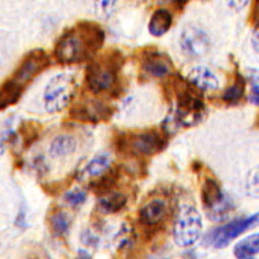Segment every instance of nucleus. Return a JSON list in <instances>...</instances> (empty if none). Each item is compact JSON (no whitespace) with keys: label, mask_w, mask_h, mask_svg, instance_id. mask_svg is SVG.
<instances>
[{"label":"nucleus","mask_w":259,"mask_h":259,"mask_svg":"<svg viewBox=\"0 0 259 259\" xmlns=\"http://www.w3.org/2000/svg\"><path fill=\"white\" fill-rule=\"evenodd\" d=\"M105 32L98 23L80 21L66 29L54 47V57L62 65L89 62L103 48Z\"/></svg>","instance_id":"1"},{"label":"nucleus","mask_w":259,"mask_h":259,"mask_svg":"<svg viewBox=\"0 0 259 259\" xmlns=\"http://www.w3.org/2000/svg\"><path fill=\"white\" fill-rule=\"evenodd\" d=\"M173 90L175 91V108L167 118L165 123H173L175 127L190 128L198 124L205 118L206 106L203 102V96L198 89L189 81H185L178 75L173 81Z\"/></svg>","instance_id":"2"},{"label":"nucleus","mask_w":259,"mask_h":259,"mask_svg":"<svg viewBox=\"0 0 259 259\" xmlns=\"http://www.w3.org/2000/svg\"><path fill=\"white\" fill-rule=\"evenodd\" d=\"M169 133L160 129H145L140 133H121L116 137V151L124 156L151 157L160 153L168 144Z\"/></svg>","instance_id":"3"},{"label":"nucleus","mask_w":259,"mask_h":259,"mask_svg":"<svg viewBox=\"0 0 259 259\" xmlns=\"http://www.w3.org/2000/svg\"><path fill=\"white\" fill-rule=\"evenodd\" d=\"M124 64V57L119 50H111L89 61L85 70L88 89L95 95L111 90L118 80V74Z\"/></svg>","instance_id":"4"},{"label":"nucleus","mask_w":259,"mask_h":259,"mask_svg":"<svg viewBox=\"0 0 259 259\" xmlns=\"http://www.w3.org/2000/svg\"><path fill=\"white\" fill-rule=\"evenodd\" d=\"M203 232V221L199 212L190 204H183L179 207L174 221V242L181 248H188L197 242Z\"/></svg>","instance_id":"5"},{"label":"nucleus","mask_w":259,"mask_h":259,"mask_svg":"<svg viewBox=\"0 0 259 259\" xmlns=\"http://www.w3.org/2000/svg\"><path fill=\"white\" fill-rule=\"evenodd\" d=\"M77 83L74 75L62 73L52 77L44 90V106L49 113H57L69 105L75 94Z\"/></svg>","instance_id":"6"},{"label":"nucleus","mask_w":259,"mask_h":259,"mask_svg":"<svg viewBox=\"0 0 259 259\" xmlns=\"http://www.w3.org/2000/svg\"><path fill=\"white\" fill-rule=\"evenodd\" d=\"M259 226V212L254 214L246 217V218H239L225 224L212 231L208 232L204 240L207 245L214 249H223L227 246L233 240L239 237L242 234L249 229L256 228Z\"/></svg>","instance_id":"7"},{"label":"nucleus","mask_w":259,"mask_h":259,"mask_svg":"<svg viewBox=\"0 0 259 259\" xmlns=\"http://www.w3.org/2000/svg\"><path fill=\"white\" fill-rule=\"evenodd\" d=\"M202 203L207 217L213 221H223L231 214L233 202L221 189L215 180L207 178L202 186Z\"/></svg>","instance_id":"8"},{"label":"nucleus","mask_w":259,"mask_h":259,"mask_svg":"<svg viewBox=\"0 0 259 259\" xmlns=\"http://www.w3.org/2000/svg\"><path fill=\"white\" fill-rule=\"evenodd\" d=\"M50 64L51 61L47 52L40 49L32 50L21 60L18 68L8 80L15 83L22 90H26L29 83L36 76H38L41 72H44Z\"/></svg>","instance_id":"9"},{"label":"nucleus","mask_w":259,"mask_h":259,"mask_svg":"<svg viewBox=\"0 0 259 259\" xmlns=\"http://www.w3.org/2000/svg\"><path fill=\"white\" fill-rule=\"evenodd\" d=\"M113 114L114 108L110 104L93 99L76 102L69 111L70 119L85 123L108 122Z\"/></svg>","instance_id":"10"},{"label":"nucleus","mask_w":259,"mask_h":259,"mask_svg":"<svg viewBox=\"0 0 259 259\" xmlns=\"http://www.w3.org/2000/svg\"><path fill=\"white\" fill-rule=\"evenodd\" d=\"M180 45L183 53L191 59H200L211 50V39L205 30L197 26H186L180 37Z\"/></svg>","instance_id":"11"},{"label":"nucleus","mask_w":259,"mask_h":259,"mask_svg":"<svg viewBox=\"0 0 259 259\" xmlns=\"http://www.w3.org/2000/svg\"><path fill=\"white\" fill-rule=\"evenodd\" d=\"M168 215V204L161 197L151 198L139 211V221L145 228H156Z\"/></svg>","instance_id":"12"},{"label":"nucleus","mask_w":259,"mask_h":259,"mask_svg":"<svg viewBox=\"0 0 259 259\" xmlns=\"http://www.w3.org/2000/svg\"><path fill=\"white\" fill-rule=\"evenodd\" d=\"M172 60L165 53L157 51L148 52L142 59V68L152 77H164L172 70Z\"/></svg>","instance_id":"13"},{"label":"nucleus","mask_w":259,"mask_h":259,"mask_svg":"<svg viewBox=\"0 0 259 259\" xmlns=\"http://www.w3.org/2000/svg\"><path fill=\"white\" fill-rule=\"evenodd\" d=\"M188 81L200 93L214 91L219 88V80L215 74L205 66H198L188 74Z\"/></svg>","instance_id":"14"},{"label":"nucleus","mask_w":259,"mask_h":259,"mask_svg":"<svg viewBox=\"0 0 259 259\" xmlns=\"http://www.w3.org/2000/svg\"><path fill=\"white\" fill-rule=\"evenodd\" d=\"M120 175L121 173L118 166L110 167L106 172L100 174L99 177H96L94 181L90 182L89 189L93 191L94 194L100 196V197L110 194L114 190L116 185H118Z\"/></svg>","instance_id":"15"},{"label":"nucleus","mask_w":259,"mask_h":259,"mask_svg":"<svg viewBox=\"0 0 259 259\" xmlns=\"http://www.w3.org/2000/svg\"><path fill=\"white\" fill-rule=\"evenodd\" d=\"M77 141L73 135L68 134H62L57 137H54L49 148L50 156L53 158L64 157L72 154L76 151Z\"/></svg>","instance_id":"16"},{"label":"nucleus","mask_w":259,"mask_h":259,"mask_svg":"<svg viewBox=\"0 0 259 259\" xmlns=\"http://www.w3.org/2000/svg\"><path fill=\"white\" fill-rule=\"evenodd\" d=\"M173 23L172 14L167 10H157L149 22V32L154 37H161L169 30Z\"/></svg>","instance_id":"17"},{"label":"nucleus","mask_w":259,"mask_h":259,"mask_svg":"<svg viewBox=\"0 0 259 259\" xmlns=\"http://www.w3.org/2000/svg\"><path fill=\"white\" fill-rule=\"evenodd\" d=\"M127 197L121 193H110L98 200L97 210L102 214H114L126 206Z\"/></svg>","instance_id":"18"},{"label":"nucleus","mask_w":259,"mask_h":259,"mask_svg":"<svg viewBox=\"0 0 259 259\" xmlns=\"http://www.w3.org/2000/svg\"><path fill=\"white\" fill-rule=\"evenodd\" d=\"M259 253V233L241 240L234 248V256L240 259L252 258Z\"/></svg>","instance_id":"19"},{"label":"nucleus","mask_w":259,"mask_h":259,"mask_svg":"<svg viewBox=\"0 0 259 259\" xmlns=\"http://www.w3.org/2000/svg\"><path fill=\"white\" fill-rule=\"evenodd\" d=\"M72 225V218L66 211L58 210L53 212L49 218V228L54 236L61 237L66 235Z\"/></svg>","instance_id":"20"},{"label":"nucleus","mask_w":259,"mask_h":259,"mask_svg":"<svg viewBox=\"0 0 259 259\" xmlns=\"http://www.w3.org/2000/svg\"><path fill=\"white\" fill-rule=\"evenodd\" d=\"M41 132V124L35 120L22 121L19 128V134L22 141V148L28 149L38 140Z\"/></svg>","instance_id":"21"},{"label":"nucleus","mask_w":259,"mask_h":259,"mask_svg":"<svg viewBox=\"0 0 259 259\" xmlns=\"http://www.w3.org/2000/svg\"><path fill=\"white\" fill-rule=\"evenodd\" d=\"M23 91L19 85L11 80H7L2 84V91H0V110H5L8 106L14 105L22 97Z\"/></svg>","instance_id":"22"},{"label":"nucleus","mask_w":259,"mask_h":259,"mask_svg":"<svg viewBox=\"0 0 259 259\" xmlns=\"http://www.w3.org/2000/svg\"><path fill=\"white\" fill-rule=\"evenodd\" d=\"M245 90V80L240 73L235 74L233 84L229 85L226 90L224 91L223 100L226 104H236L239 103L244 95Z\"/></svg>","instance_id":"23"},{"label":"nucleus","mask_w":259,"mask_h":259,"mask_svg":"<svg viewBox=\"0 0 259 259\" xmlns=\"http://www.w3.org/2000/svg\"><path fill=\"white\" fill-rule=\"evenodd\" d=\"M111 156L108 153H100L93 158L84 167L83 173L89 175V177H99L100 174L111 167Z\"/></svg>","instance_id":"24"},{"label":"nucleus","mask_w":259,"mask_h":259,"mask_svg":"<svg viewBox=\"0 0 259 259\" xmlns=\"http://www.w3.org/2000/svg\"><path fill=\"white\" fill-rule=\"evenodd\" d=\"M119 0H93L94 10L99 18L108 19L113 14Z\"/></svg>","instance_id":"25"},{"label":"nucleus","mask_w":259,"mask_h":259,"mask_svg":"<svg viewBox=\"0 0 259 259\" xmlns=\"http://www.w3.org/2000/svg\"><path fill=\"white\" fill-rule=\"evenodd\" d=\"M115 244L118 250H124L133 246L134 240H135V233H134L133 228L128 226L121 227L119 233L116 234L115 237Z\"/></svg>","instance_id":"26"},{"label":"nucleus","mask_w":259,"mask_h":259,"mask_svg":"<svg viewBox=\"0 0 259 259\" xmlns=\"http://www.w3.org/2000/svg\"><path fill=\"white\" fill-rule=\"evenodd\" d=\"M245 193L249 197L259 198V166L250 170L246 177Z\"/></svg>","instance_id":"27"},{"label":"nucleus","mask_w":259,"mask_h":259,"mask_svg":"<svg viewBox=\"0 0 259 259\" xmlns=\"http://www.w3.org/2000/svg\"><path fill=\"white\" fill-rule=\"evenodd\" d=\"M87 197L88 196L85 191L82 189H78V188H75L73 190L67 191V193L64 195L65 202L68 203L70 206L82 205V204L87 200Z\"/></svg>","instance_id":"28"},{"label":"nucleus","mask_w":259,"mask_h":259,"mask_svg":"<svg viewBox=\"0 0 259 259\" xmlns=\"http://www.w3.org/2000/svg\"><path fill=\"white\" fill-rule=\"evenodd\" d=\"M81 240H82V243L85 244V245H89V246H97V244L99 243V239L98 236L94 234L89 229H87V231H83L82 235H81Z\"/></svg>","instance_id":"29"},{"label":"nucleus","mask_w":259,"mask_h":259,"mask_svg":"<svg viewBox=\"0 0 259 259\" xmlns=\"http://www.w3.org/2000/svg\"><path fill=\"white\" fill-rule=\"evenodd\" d=\"M227 5L234 11H241L245 6H248L250 0H226Z\"/></svg>","instance_id":"30"},{"label":"nucleus","mask_w":259,"mask_h":259,"mask_svg":"<svg viewBox=\"0 0 259 259\" xmlns=\"http://www.w3.org/2000/svg\"><path fill=\"white\" fill-rule=\"evenodd\" d=\"M249 100L251 104L256 106H259V87L256 84H251V89H250Z\"/></svg>","instance_id":"31"},{"label":"nucleus","mask_w":259,"mask_h":259,"mask_svg":"<svg viewBox=\"0 0 259 259\" xmlns=\"http://www.w3.org/2000/svg\"><path fill=\"white\" fill-rule=\"evenodd\" d=\"M248 76H249L250 82H251V84H256L259 87V69H256V68L249 69Z\"/></svg>","instance_id":"32"},{"label":"nucleus","mask_w":259,"mask_h":259,"mask_svg":"<svg viewBox=\"0 0 259 259\" xmlns=\"http://www.w3.org/2000/svg\"><path fill=\"white\" fill-rule=\"evenodd\" d=\"M251 21L252 23L259 29V0H256L253 6V11L251 14Z\"/></svg>","instance_id":"33"},{"label":"nucleus","mask_w":259,"mask_h":259,"mask_svg":"<svg viewBox=\"0 0 259 259\" xmlns=\"http://www.w3.org/2000/svg\"><path fill=\"white\" fill-rule=\"evenodd\" d=\"M251 45L254 51L259 53V29L257 31H254L252 38H251Z\"/></svg>","instance_id":"34"},{"label":"nucleus","mask_w":259,"mask_h":259,"mask_svg":"<svg viewBox=\"0 0 259 259\" xmlns=\"http://www.w3.org/2000/svg\"><path fill=\"white\" fill-rule=\"evenodd\" d=\"M172 2L177 4V5H178L179 7H183V6L186 5V4L189 3L190 0H172Z\"/></svg>","instance_id":"35"},{"label":"nucleus","mask_w":259,"mask_h":259,"mask_svg":"<svg viewBox=\"0 0 259 259\" xmlns=\"http://www.w3.org/2000/svg\"><path fill=\"white\" fill-rule=\"evenodd\" d=\"M78 254H80V258H83V257L90 258V257H91L89 253H88L87 251H84V250H80V251H78Z\"/></svg>","instance_id":"36"},{"label":"nucleus","mask_w":259,"mask_h":259,"mask_svg":"<svg viewBox=\"0 0 259 259\" xmlns=\"http://www.w3.org/2000/svg\"><path fill=\"white\" fill-rule=\"evenodd\" d=\"M256 126L259 127V119H257V121H256Z\"/></svg>","instance_id":"37"}]
</instances>
